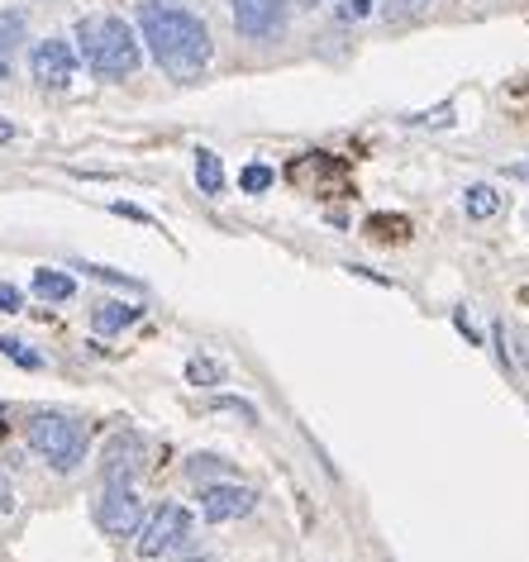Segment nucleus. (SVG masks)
Masks as SVG:
<instances>
[{
  "instance_id": "f257e3e1",
  "label": "nucleus",
  "mask_w": 529,
  "mask_h": 562,
  "mask_svg": "<svg viewBox=\"0 0 529 562\" xmlns=\"http://www.w3.org/2000/svg\"><path fill=\"white\" fill-rule=\"evenodd\" d=\"M138 34L153 53V63L177 81H196L211 67V30L182 5L167 0H144L138 5Z\"/></svg>"
},
{
  "instance_id": "f03ea898",
  "label": "nucleus",
  "mask_w": 529,
  "mask_h": 562,
  "mask_svg": "<svg viewBox=\"0 0 529 562\" xmlns=\"http://www.w3.org/2000/svg\"><path fill=\"white\" fill-rule=\"evenodd\" d=\"M77 48L87 67L105 81H120V77H134L138 63H144V48H138L134 30L115 15H87L77 24Z\"/></svg>"
},
{
  "instance_id": "7ed1b4c3",
  "label": "nucleus",
  "mask_w": 529,
  "mask_h": 562,
  "mask_svg": "<svg viewBox=\"0 0 529 562\" xmlns=\"http://www.w3.org/2000/svg\"><path fill=\"white\" fill-rule=\"evenodd\" d=\"M30 448L53 472H77L87 458V425L63 411H38L30 419Z\"/></svg>"
},
{
  "instance_id": "20e7f679",
  "label": "nucleus",
  "mask_w": 529,
  "mask_h": 562,
  "mask_svg": "<svg viewBox=\"0 0 529 562\" xmlns=\"http://www.w3.org/2000/svg\"><path fill=\"white\" fill-rule=\"evenodd\" d=\"M134 533H138V558H162L191 539V510L177 501H162L158 510H148L138 519Z\"/></svg>"
},
{
  "instance_id": "39448f33",
  "label": "nucleus",
  "mask_w": 529,
  "mask_h": 562,
  "mask_svg": "<svg viewBox=\"0 0 529 562\" xmlns=\"http://www.w3.org/2000/svg\"><path fill=\"white\" fill-rule=\"evenodd\" d=\"M138 519H144L138 491L124 486V482H101V496H95V525H101L105 533H115V539H124V533L138 529Z\"/></svg>"
},
{
  "instance_id": "423d86ee",
  "label": "nucleus",
  "mask_w": 529,
  "mask_h": 562,
  "mask_svg": "<svg viewBox=\"0 0 529 562\" xmlns=\"http://www.w3.org/2000/svg\"><path fill=\"white\" fill-rule=\"evenodd\" d=\"M234 10V30L244 38H277L286 30V0H229Z\"/></svg>"
},
{
  "instance_id": "0eeeda50",
  "label": "nucleus",
  "mask_w": 529,
  "mask_h": 562,
  "mask_svg": "<svg viewBox=\"0 0 529 562\" xmlns=\"http://www.w3.org/2000/svg\"><path fill=\"white\" fill-rule=\"evenodd\" d=\"M30 72L38 77V87H67L77 72V53L67 38H44L34 53H30Z\"/></svg>"
},
{
  "instance_id": "6e6552de",
  "label": "nucleus",
  "mask_w": 529,
  "mask_h": 562,
  "mask_svg": "<svg viewBox=\"0 0 529 562\" xmlns=\"http://www.w3.org/2000/svg\"><path fill=\"white\" fill-rule=\"evenodd\" d=\"M258 505V491H248L239 482H220V486H205L201 491V515L211 525H225V519H244L248 510Z\"/></svg>"
},
{
  "instance_id": "1a4fd4ad",
  "label": "nucleus",
  "mask_w": 529,
  "mask_h": 562,
  "mask_svg": "<svg viewBox=\"0 0 529 562\" xmlns=\"http://www.w3.org/2000/svg\"><path fill=\"white\" fill-rule=\"evenodd\" d=\"M138 472H144V439H138V434H115V439L105 443V458H101V482L134 486Z\"/></svg>"
},
{
  "instance_id": "9d476101",
  "label": "nucleus",
  "mask_w": 529,
  "mask_h": 562,
  "mask_svg": "<svg viewBox=\"0 0 529 562\" xmlns=\"http://www.w3.org/2000/svg\"><path fill=\"white\" fill-rule=\"evenodd\" d=\"M144 315V305H124V301H105V305H95V315H91V325L95 334H120V329H130L134 319Z\"/></svg>"
},
{
  "instance_id": "9b49d317",
  "label": "nucleus",
  "mask_w": 529,
  "mask_h": 562,
  "mask_svg": "<svg viewBox=\"0 0 529 562\" xmlns=\"http://www.w3.org/2000/svg\"><path fill=\"white\" fill-rule=\"evenodd\" d=\"M72 291H77V281L67 277V272H53V267H38V272H34V296H44V301H72Z\"/></svg>"
},
{
  "instance_id": "f8f14e48",
  "label": "nucleus",
  "mask_w": 529,
  "mask_h": 562,
  "mask_svg": "<svg viewBox=\"0 0 529 562\" xmlns=\"http://www.w3.org/2000/svg\"><path fill=\"white\" fill-rule=\"evenodd\" d=\"M196 187H201L205 195H220V191H225V162H220V153L196 148Z\"/></svg>"
},
{
  "instance_id": "ddd939ff",
  "label": "nucleus",
  "mask_w": 529,
  "mask_h": 562,
  "mask_svg": "<svg viewBox=\"0 0 529 562\" xmlns=\"http://www.w3.org/2000/svg\"><path fill=\"white\" fill-rule=\"evenodd\" d=\"M463 205H468V215H472V220H492L496 210H500V195L486 187V181H477V187H468V191H463Z\"/></svg>"
},
{
  "instance_id": "4468645a",
  "label": "nucleus",
  "mask_w": 529,
  "mask_h": 562,
  "mask_svg": "<svg viewBox=\"0 0 529 562\" xmlns=\"http://www.w3.org/2000/svg\"><path fill=\"white\" fill-rule=\"evenodd\" d=\"M20 38H24V15L20 10H0V58H10L20 48Z\"/></svg>"
},
{
  "instance_id": "2eb2a0df",
  "label": "nucleus",
  "mask_w": 529,
  "mask_h": 562,
  "mask_svg": "<svg viewBox=\"0 0 529 562\" xmlns=\"http://www.w3.org/2000/svg\"><path fill=\"white\" fill-rule=\"evenodd\" d=\"M272 181H277V172H272L268 162H248L244 172H239V191L262 195V191H272Z\"/></svg>"
},
{
  "instance_id": "dca6fc26",
  "label": "nucleus",
  "mask_w": 529,
  "mask_h": 562,
  "mask_svg": "<svg viewBox=\"0 0 529 562\" xmlns=\"http://www.w3.org/2000/svg\"><path fill=\"white\" fill-rule=\"evenodd\" d=\"M187 382H196V386H215V382H225V368L211 358H191L187 362Z\"/></svg>"
},
{
  "instance_id": "f3484780",
  "label": "nucleus",
  "mask_w": 529,
  "mask_h": 562,
  "mask_svg": "<svg viewBox=\"0 0 529 562\" xmlns=\"http://www.w3.org/2000/svg\"><path fill=\"white\" fill-rule=\"evenodd\" d=\"M0 353H5V358H15V362H20V368H30V372L38 368V362H44V358H38V353H34V348H24L20 339H0Z\"/></svg>"
},
{
  "instance_id": "a211bd4d",
  "label": "nucleus",
  "mask_w": 529,
  "mask_h": 562,
  "mask_svg": "<svg viewBox=\"0 0 529 562\" xmlns=\"http://www.w3.org/2000/svg\"><path fill=\"white\" fill-rule=\"evenodd\" d=\"M87 277H101V281H115V286H130V291H138V281L134 277H124V272H115V267H95V262H77Z\"/></svg>"
},
{
  "instance_id": "6ab92c4d",
  "label": "nucleus",
  "mask_w": 529,
  "mask_h": 562,
  "mask_svg": "<svg viewBox=\"0 0 529 562\" xmlns=\"http://www.w3.org/2000/svg\"><path fill=\"white\" fill-rule=\"evenodd\" d=\"M24 305V296H20V286H10V281H0V311L5 315H15Z\"/></svg>"
},
{
  "instance_id": "aec40b11",
  "label": "nucleus",
  "mask_w": 529,
  "mask_h": 562,
  "mask_svg": "<svg viewBox=\"0 0 529 562\" xmlns=\"http://www.w3.org/2000/svg\"><path fill=\"white\" fill-rule=\"evenodd\" d=\"M372 10V0H339V20L348 24V20H363Z\"/></svg>"
},
{
  "instance_id": "412c9836",
  "label": "nucleus",
  "mask_w": 529,
  "mask_h": 562,
  "mask_svg": "<svg viewBox=\"0 0 529 562\" xmlns=\"http://www.w3.org/2000/svg\"><path fill=\"white\" fill-rule=\"evenodd\" d=\"M215 405H220V411H234V415H244V419H258V411H254V405H248V401H239V396H220Z\"/></svg>"
},
{
  "instance_id": "4be33fe9",
  "label": "nucleus",
  "mask_w": 529,
  "mask_h": 562,
  "mask_svg": "<svg viewBox=\"0 0 529 562\" xmlns=\"http://www.w3.org/2000/svg\"><path fill=\"white\" fill-rule=\"evenodd\" d=\"M15 510V486H10V476L0 472V515H10Z\"/></svg>"
},
{
  "instance_id": "5701e85b",
  "label": "nucleus",
  "mask_w": 529,
  "mask_h": 562,
  "mask_svg": "<svg viewBox=\"0 0 529 562\" xmlns=\"http://www.w3.org/2000/svg\"><path fill=\"white\" fill-rule=\"evenodd\" d=\"M110 210H115V215H124V220H138V224H153V215H148V210H138V205H124V201H115V205H110Z\"/></svg>"
},
{
  "instance_id": "b1692460",
  "label": "nucleus",
  "mask_w": 529,
  "mask_h": 562,
  "mask_svg": "<svg viewBox=\"0 0 529 562\" xmlns=\"http://www.w3.org/2000/svg\"><path fill=\"white\" fill-rule=\"evenodd\" d=\"M506 177H510V181H529V162H510Z\"/></svg>"
},
{
  "instance_id": "393cba45",
  "label": "nucleus",
  "mask_w": 529,
  "mask_h": 562,
  "mask_svg": "<svg viewBox=\"0 0 529 562\" xmlns=\"http://www.w3.org/2000/svg\"><path fill=\"white\" fill-rule=\"evenodd\" d=\"M5 138H15V130H10V124L0 120V144H5Z\"/></svg>"
},
{
  "instance_id": "a878e982",
  "label": "nucleus",
  "mask_w": 529,
  "mask_h": 562,
  "mask_svg": "<svg viewBox=\"0 0 529 562\" xmlns=\"http://www.w3.org/2000/svg\"><path fill=\"white\" fill-rule=\"evenodd\" d=\"M10 77V67H5V58H0V81H5Z\"/></svg>"
},
{
  "instance_id": "bb28decb",
  "label": "nucleus",
  "mask_w": 529,
  "mask_h": 562,
  "mask_svg": "<svg viewBox=\"0 0 529 562\" xmlns=\"http://www.w3.org/2000/svg\"><path fill=\"white\" fill-rule=\"evenodd\" d=\"M187 562H211V558H187Z\"/></svg>"
},
{
  "instance_id": "cd10ccee",
  "label": "nucleus",
  "mask_w": 529,
  "mask_h": 562,
  "mask_svg": "<svg viewBox=\"0 0 529 562\" xmlns=\"http://www.w3.org/2000/svg\"><path fill=\"white\" fill-rule=\"evenodd\" d=\"M301 5H319V0H301Z\"/></svg>"
}]
</instances>
